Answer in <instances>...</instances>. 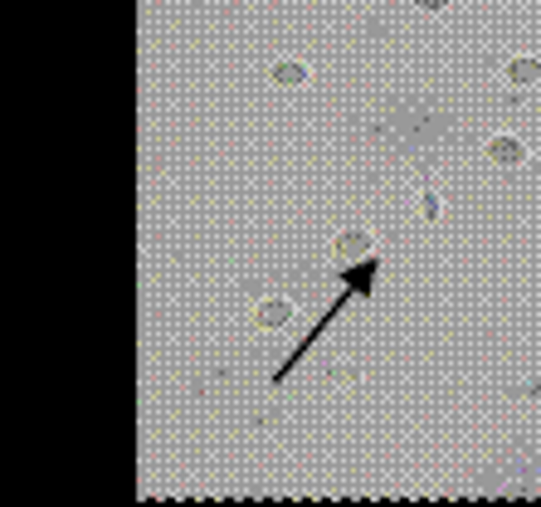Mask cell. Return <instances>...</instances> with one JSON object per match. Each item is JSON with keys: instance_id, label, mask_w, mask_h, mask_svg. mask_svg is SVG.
I'll list each match as a JSON object with an SVG mask.
<instances>
[{"instance_id": "6", "label": "cell", "mask_w": 541, "mask_h": 507, "mask_svg": "<svg viewBox=\"0 0 541 507\" xmlns=\"http://www.w3.org/2000/svg\"><path fill=\"white\" fill-rule=\"evenodd\" d=\"M420 215L439 220V215H444V201H439V195H420Z\"/></svg>"}, {"instance_id": "3", "label": "cell", "mask_w": 541, "mask_h": 507, "mask_svg": "<svg viewBox=\"0 0 541 507\" xmlns=\"http://www.w3.org/2000/svg\"><path fill=\"white\" fill-rule=\"evenodd\" d=\"M293 317H297V307H293L288 298H268V303H259V307H254V322H259V327H268V332L288 327Z\"/></svg>"}, {"instance_id": "4", "label": "cell", "mask_w": 541, "mask_h": 507, "mask_svg": "<svg viewBox=\"0 0 541 507\" xmlns=\"http://www.w3.org/2000/svg\"><path fill=\"white\" fill-rule=\"evenodd\" d=\"M503 78L517 83V88H532V83H541V59L536 54H517V59H507Z\"/></svg>"}, {"instance_id": "2", "label": "cell", "mask_w": 541, "mask_h": 507, "mask_svg": "<svg viewBox=\"0 0 541 507\" xmlns=\"http://www.w3.org/2000/svg\"><path fill=\"white\" fill-rule=\"evenodd\" d=\"M268 78H274L278 88H303V83H307L312 74H307V64H303V59L283 54V59H274V64H268Z\"/></svg>"}, {"instance_id": "5", "label": "cell", "mask_w": 541, "mask_h": 507, "mask_svg": "<svg viewBox=\"0 0 541 507\" xmlns=\"http://www.w3.org/2000/svg\"><path fill=\"white\" fill-rule=\"evenodd\" d=\"M371 244H376L371 234H361V239H347V234H341V239H337V254H341V259H347V254H366Z\"/></svg>"}, {"instance_id": "1", "label": "cell", "mask_w": 541, "mask_h": 507, "mask_svg": "<svg viewBox=\"0 0 541 507\" xmlns=\"http://www.w3.org/2000/svg\"><path fill=\"white\" fill-rule=\"evenodd\" d=\"M488 161L493 166H517L522 157H526V147H522V137L517 132H497V137H488Z\"/></svg>"}, {"instance_id": "7", "label": "cell", "mask_w": 541, "mask_h": 507, "mask_svg": "<svg viewBox=\"0 0 541 507\" xmlns=\"http://www.w3.org/2000/svg\"><path fill=\"white\" fill-rule=\"evenodd\" d=\"M410 5H415L420 16H444V10H449V0H410Z\"/></svg>"}]
</instances>
